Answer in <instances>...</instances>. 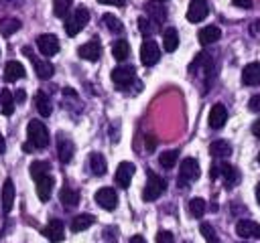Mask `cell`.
Returning <instances> with one entry per match:
<instances>
[{"label":"cell","mask_w":260,"mask_h":243,"mask_svg":"<svg viewBox=\"0 0 260 243\" xmlns=\"http://www.w3.org/2000/svg\"><path fill=\"white\" fill-rule=\"evenodd\" d=\"M26 144L22 146L26 152H30L32 148H45L49 144V130L43 122L39 119H30L26 126Z\"/></svg>","instance_id":"6da1fadb"},{"label":"cell","mask_w":260,"mask_h":243,"mask_svg":"<svg viewBox=\"0 0 260 243\" xmlns=\"http://www.w3.org/2000/svg\"><path fill=\"white\" fill-rule=\"evenodd\" d=\"M87 22H89V10H87L85 6H77V8L73 10V16L65 18V32H67L69 36H75V34L81 32V28H83Z\"/></svg>","instance_id":"7a4b0ae2"},{"label":"cell","mask_w":260,"mask_h":243,"mask_svg":"<svg viewBox=\"0 0 260 243\" xmlns=\"http://www.w3.org/2000/svg\"><path fill=\"white\" fill-rule=\"evenodd\" d=\"M167 188V180L160 178L158 174H148V180H146V186H144V192H142V198L144 200H156Z\"/></svg>","instance_id":"3957f363"},{"label":"cell","mask_w":260,"mask_h":243,"mask_svg":"<svg viewBox=\"0 0 260 243\" xmlns=\"http://www.w3.org/2000/svg\"><path fill=\"white\" fill-rule=\"evenodd\" d=\"M158 59H160V49H158V45H156L154 40H144L142 47H140V61H142V65L152 67V65L158 63Z\"/></svg>","instance_id":"277c9868"},{"label":"cell","mask_w":260,"mask_h":243,"mask_svg":"<svg viewBox=\"0 0 260 243\" xmlns=\"http://www.w3.org/2000/svg\"><path fill=\"white\" fill-rule=\"evenodd\" d=\"M199 178V164L195 158H185L181 162V170H179V184L185 182H193Z\"/></svg>","instance_id":"5b68a950"},{"label":"cell","mask_w":260,"mask_h":243,"mask_svg":"<svg viewBox=\"0 0 260 243\" xmlns=\"http://www.w3.org/2000/svg\"><path fill=\"white\" fill-rule=\"evenodd\" d=\"M22 53H24V55H28V59L32 61V65H35V71H37L39 79H51V77H53V73H55V67H53L49 61L35 57V55L30 53V49H28V47H24V49H22Z\"/></svg>","instance_id":"8992f818"},{"label":"cell","mask_w":260,"mask_h":243,"mask_svg":"<svg viewBox=\"0 0 260 243\" xmlns=\"http://www.w3.org/2000/svg\"><path fill=\"white\" fill-rule=\"evenodd\" d=\"M134 77H136V71L134 67L130 65H120L112 71V81L118 85V87H126L130 83H134Z\"/></svg>","instance_id":"52a82bcc"},{"label":"cell","mask_w":260,"mask_h":243,"mask_svg":"<svg viewBox=\"0 0 260 243\" xmlns=\"http://www.w3.org/2000/svg\"><path fill=\"white\" fill-rule=\"evenodd\" d=\"M211 176H213V178L221 176V178H225V182H228V184H234V182H238V180H240V174H238L236 166L225 164V162L213 164V166H211Z\"/></svg>","instance_id":"ba28073f"},{"label":"cell","mask_w":260,"mask_h":243,"mask_svg":"<svg viewBox=\"0 0 260 243\" xmlns=\"http://www.w3.org/2000/svg\"><path fill=\"white\" fill-rule=\"evenodd\" d=\"M207 14H209L207 0H191L189 2V8H187V20L189 22H201Z\"/></svg>","instance_id":"9c48e42d"},{"label":"cell","mask_w":260,"mask_h":243,"mask_svg":"<svg viewBox=\"0 0 260 243\" xmlns=\"http://www.w3.org/2000/svg\"><path fill=\"white\" fill-rule=\"evenodd\" d=\"M236 233L244 239H260V223L242 219L236 223Z\"/></svg>","instance_id":"30bf717a"},{"label":"cell","mask_w":260,"mask_h":243,"mask_svg":"<svg viewBox=\"0 0 260 243\" xmlns=\"http://www.w3.org/2000/svg\"><path fill=\"white\" fill-rule=\"evenodd\" d=\"M95 202L106 211H114L118 205V194L114 188H100L95 192Z\"/></svg>","instance_id":"8fae6325"},{"label":"cell","mask_w":260,"mask_h":243,"mask_svg":"<svg viewBox=\"0 0 260 243\" xmlns=\"http://www.w3.org/2000/svg\"><path fill=\"white\" fill-rule=\"evenodd\" d=\"M37 47L45 57H51L59 51V38L55 34H41L37 38Z\"/></svg>","instance_id":"7c38bea8"},{"label":"cell","mask_w":260,"mask_h":243,"mask_svg":"<svg viewBox=\"0 0 260 243\" xmlns=\"http://www.w3.org/2000/svg\"><path fill=\"white\" fill-rule=\"evenodd\" d=\"M43 235H45L51 243H59V241H63V237H65V227H63L61 221L53 219V221H49L47 227L43 229Z\"/></svg>","instance_id":"4fadbf2b"},{"label":"cell","mask_w":260,"mask_h":243,"mask_svg":"<svg viewBox=\"0 0 260 243\" xmlns=\"http://www.w3.org/2000/svg\"><path fill=\"white\" fill-rule=\"evenodd\" d=\"M132 176H134V164H132V162H122V164H118V170H116V184H118V186L128 188Z\"/></svg>","instance_id":"5bb4252c"},{"label":"cell","mask_w":260,"mask_h":243,"mask_svg":"<svg viewBox=\"0 0 260 243\" xmlns=\"http://www.w3.org/2000/svg\"><path fill=\"white\" fill-rule=\"evenodd\" d=\"M225 122H228V109L221 103H215L209 111V126L213 130H219V128L225 126Z\"/></svg>","instance_id":"9a60e30c"},{"label":"cell","mask_w":260,"mask_h":243,"mask_svg":"<svg viewBox=\"0 0 260 243\" xmlns=\"http://www.w3.org/2000/svg\"><path fill=\"white\" fill-rule=\"evenodd\" d=\"M77 53H79V57L85 59V61H98V59H100V53H102V47H100L98 40H89V43L81 45V47L77 49Z\"/></svg>","instance_id":"2e32d148"},{"label":"cell","mask_w":260,"mask_h":243,"mask_svg":"<svg viewBox=\"0 0 260 243\" xmlns=\"http://www.w3.org/2000/svg\"><path fill=\"white\" fill-rule=\"evenodd\" d=\"M242 81L246 85H260V63H248L242 71Z\"/></svg>","instance_id":"e0dca14e"},{"label":"cell","mask_w":260,"mask_h":243,"mask_svg":"<svg viewBox=\"0 0 260 243\" xmlns=\"http://www.w3.org/2000/svg\"><path fill=\"white\" fill-rule=\"evenodd\" d=\"M219 36H221V30H219L215 24L203 26V28L197 32V38H199V43H201V45H211V43L219 40Z\"/></svg>","instance_id":"ac0fdd59"},{"label":"cell","mask_w":260,"mask_h":243,"mask_svg":"<svg viewBox=\"0 0 260 243\" xmlns=\"http://www.w3.org/2000/svg\"><path fill=\"white\" fill-rule=\"evenodd\" d=\"M14 194H16L14 182H12L10 178H6V180H4V186H2V211H4V213H10L12 202H14Z\"/></svg>","instance_id":"d6986e66"},{"label":"cell","mask_w":260,"mask_h":243,"mask_svg":"<svg viewBox=\"0 0 260 243\" xmlns=\"http://www.w3.org/2000/svg\"><path fill=\"white\" fill-rule=\"evenodd\" d=\"M20 77H24V67H22V63H18V61H8L6 67H4V79H6L8 83H12V81H18Z\"/></svg>","instance_id":"ffe728a7"},{"label":"cell","mask_w":260,"mask_h":243,"mask_svg":"<svg viewBox=\"0 0 260 243\" xmlns=\"http://www.w3.org/2000/svg\"><path fill=\"white\" fill-rule=\"evenodd\" d=\"M53 186H55V180H53V176H43V178H39L37 180V194H39V198L41 200H49L51 198V192H53Z\"/></svg>","instance_id":"44dd1931"},{"label":"cell","mask_w":260,"mask_h":243,"mask_svg":"<svg viewBox=\"0 0 260 243\" xmlns=\"http://www.w3.org/2000/svg\"><path fill=\"white\" fill-rule=\"evenodd\" d=\"M87 168L91 170V174L95 176H102L106 172V158L100 154V152H93L89 154V160H87Z\"/></svg>","instance_id":"7402d4cb"},{"label":"cell","mask_w":260,"mask_h":243,"mask_svg":"<svg viewBox=\"0 0 260 243\" xmlns=\"http://www.w3.org/2000/svg\"><path fill=\"white\" fill-rule=\"evenodd\" d=\"M162 47H165L167 53L177 51V47H179V32L173 26L171 28H165V32H162Z\"/></svg>","instance_id":"603a6c76"},{"label":"cell","mask_w":260,"mask_h":243,"mask_svg":"<svg viewBox=\"0 0 260 243\" xmlns=\"http://www.w3.org/2000/svg\"><path fill=\"white\" fill-rule=\"evenodd\" d=\"M35 107H37V111H39L43 117L51 115V111H53V107H51V101H49V97H47L43 91H39V93L35 95Z\"/></svg>","instance_id":"cb8c5ba5"},{"label":"cell","mask_w":260,"mask_h":243,"mask_svg":"<svg viewBox=\"0 0 260 243\" xmlns=\"http://www.w3.org/2000/svg\"><path fill=\"white\" fill-rule=\"evenodd\" d=\"M0 111L4 115H10L14 111V95L8 89H2L0 91Z\"/></svg>","instance_id":"d4e9b609"},{"label":"cell","mask_w":260,"mask_h":243,"mask_svg":"<svg viewBox=\"0 0 260 243\" xmlns=\"http://www.w3.org/2000/svg\"><path fill=\"white\" fill-rule=\"evenodd\" d=\"M91 225H93V217L91 215H77V217L71 219V231H75V233L85 231Z\"/></svg>","instance_id":"484cf974"},{"label":"cell","mask_w":260,"mask_h":243,"mask_svg":"<svg viewBox=\"0 0 260 243\" xmlns=\"http://www.w3.org/2000/svg\"><path fill=\"white\" fill-rule=\"evenodd\" d=\"M209 154L211 156H219V158H223V156H230L232 154V148H230V144L228 142H223V140H215V142H211V146H209Z\"/></svg>","instance_id":"4316f807"},{"label":"cell","mask_w":260,"mask_h":243,"mask_svg":"<svg viewBox=\"0 0 260 243\" xmlns=\"http://www.w3.org/2000/svg\"><path fill=\"white\" fill-rule=\"evenodd\" d=\"M59 198H61V202L69 209V207H75V205L79 202V192L73 190V188H61V190H59Z\"/></svg>","instance_id":"83f0119b"},{"label":"cell","mask_w":260,"mask_h":243,"mask_svg":"<svg viewBox=\"0 0 260 243\" xmlns=\"http://www.w3.org/2000/svg\"><path fill=\"white\" fill-rule=\"evenodd\" d=\"M18 28H20V20L18 18H2L0 20V34H4V36L14 34Z\"/></svg>","instance_id":"f1b7e54d"},{"label":"cell","mask_w":260,"mask_h":243,"mask_svg":"<svg viewBox=\"0 0 260 243\" xmlns=\"http://www.w3.org/2000/svg\"><path fill=\"white\" fill-rule=\"evenodd\" d=\"M73 142H69V140H61L59 142V146H57V152H59V160L61 162H69L71 158H73Z\"/></svg>","instance_id":"f546056e"},{"label":"cell","mask_w":260,"mask_h":243,"mask_svg":"<svg viewBox=\"0 0 260 243\" xmlns=\"http://www.w3.org/2000/svg\"><path fill=\"white\" fill-rule=\"evenodd\" d=\"M49 162H45V160H35L32 164H30V176L35 178V180H39V178H43V176H47L49 174Z\"/></svg>","instance_id":"4dcf8cb0"},{"label":"cell","mask_w":260,"mask_h":243,"mask_svg":"<svg viewBox=\"0 0 260 243\" xmlns=\"http://www.w3.org/2000/svg\"><path fill=\"white\" fill-rule=\"evenodd\" d=\"M71 6H73V0H53V14L59 18H67Z\"/></svg>","instance_id":"1f68e13d"},{"label":"cell","mask_w":260,"mask_h":243,"mask_svg":"<svg viewBox=\"0 0 260 243\" xmlns=\"http://www.w3.org/2000/svg\"><path fill=\"white\" fill-rule=\"evenodd\" d=\"M128 53H130V47H128L126 40H116V43H114V47H112V55H114L116 61H124V59L128 57Z\"/></svg>","instance_id":"d6a6232c"},{"label":"cell","mask_w":260,"mask_h":243,"mask_svg":"<svg viewBox=\"0 0 260 243\" xmlns=\"http://www.w3.org/2000/svg\"><path fill=\"white\" fill-rule=\"evenodd\" d=\"M177 160H179V152L177 150H167V152H162L158 156V162H160L162 168H173L177 164Z\"/></svg>","instance_id":"836d02e7"},{"label":"cell","mask_w":260,"mask_h":243,"mask_svg":"<svg viewBox=\"0 0 260 243\" xmlns=\"http://www.w3.org/2000/svg\"><path fill=\"white\" fill-rule=\"evenodd\" d=\"M102 24H104V26H106L108 30H112L114 34L122 32V24H120V20H118V18H116L114 14H110V12L102 16Z\"/></svg>","instance_id":"e575fe53"},{"label":"cell","mask_w":260,"mask_h":243,"mask_svg":"<svg viewBox=\"0 0 260 243\" xmlns=\"http://www.w3.org/2000/svg\"><path fill=\"white\" fill-rule=\"evenodd\" d=\"M189 213L195 217V219H201L203 217V213H205V200L203 198H191V202H189Z\"/></svg>","instance_id":"d590c367"},{"label":"cell","mask_w":260,"mask_h":243,"mask_svg":"<svg viewBox=\"0 0 260 243\" xmlns=\"http://www.w3.org/2000/svg\"><path fill=\"white\" fill-rule=\"evenodd\" d=\"M152 24H154V28L158 26V24H162L165 22V8L162 6H154L152 8V18H148Z\"/></svg>","instance_id":"8d00e7d4"},{"label":"cell","mask_w":260,"mask_h":243,"mask_svg":"<svg viewBox=\"0 0 260 243\" xmlns=\"http://www.w3.org/2000/svg\"><path fill=\"white\" fill-rule=\"evenodd\" d=\"M138 30H140L144 36H148V34L154 30V24H152L146 16H140V18H138Z\"/></svg>","instance_id":"74e56055"},{"label":"cell","mask_w":260,"mask_h":243,"mask_svg":"<svg viewBox=\"0 0 260 243\" xmlns=\"http://www.w3.org/2000/svg\"><path fill=\"white\" fill-rule=\"evenodd\" d=\"M199 233L205 237V241L211 239V237H215V231H213V227H211L209 223H201V225H199Z\"/></svg>","instance_id":"f35d334b"},{"label":"cell","mask_w":260,"mask_h":243,"mask_svg":"<svg viewBox=\"0 0 260 243\" xmlns=\"http://www.w3.org/2000/svg\"><path fill=\"white\" fill-rule=\"evenodd\" d=\"M156 243H173V233L171 231H160L156 235Z\"/></svg>","instance_id":"ab89813d"},{"label":"cell","mask_w":260,"mask_h":243,"mask_svg":"<svg viewBox=\"0 0 260 243\" xmlns=\"http://www.w3.org/2000/svg\"><path fill=\"white\" fill-rule=\"evenodd\" d=\"M248 107L252 109V111H256V113H260V95H254L250 101H248Z\"/></svg>","instance_id":"60d3db41"},{"label":"cell","mask_w":260,"mask_h":243,"mask_svg":"<svg viewBox=\"0 0 260 243\" xmlns=\"http://www.w3.org/2000/svg\"><path fill=\"white\" fill-rule=\"evenodd\" d=\"M154 148H156V140H154L152 136H146V150H148V152H152Z\"/></svg>","instance_id":"b9f144b4"},{"label":"cell","mask_w":260,"mask_h":243,"mask_svg":"<svg viewBox=\"0 0 260 243\" xmlns=\"http://www.w3.org/2000/svg\"><path fill=\"white\" fill-rule=\"evenodd\" d=\"M232 2L240 8H252V0H232Z\"/></svg>","instance_id":"7bdbcfd3"},{"label":"cell","mask_w":260,"mask_h":243,"mask_svg":"<svg viewBox=\"0 0 260 243\" xmlns=\"http://www.w3.org/2000/svg\"><path fill=\"white\" fill-rule=\"evenodd\" d=\"M100 4H112V6H124L126 0H98Z\"/></svg>","instance_id":"ee69618b"},{"label":"cell","mask_w":260,"mask_h":243,"mask_svg":"<svg viewBox=\"0 0 260 243\" xmlns=\"http://www.w3.org/2000/svg\"><path fill=\"white\" fill-rule=\"evenodd\" d=\"M252 134H254L256 138H260V117H258V119L252 124Z\"/></svg>","instance_id":"f6af8a7d"},{"label":"cell","mask_w":260,"mask_h":243,"mask_svg":"<svg viewBox=\"0 0 260 243\" xmlns=\"http://www.w3.org/2000/svg\"><path fill=\"white\" fill-rule=\"evenodd\" d=\"M24 99H26L24 89H18V91H16V95H14V101H24Z\"/></svg>","instance_id":"bcb514c9"},{"label":"cell","mask_w":260,"mask_h":243,"mask_svg":"<svg viewBox=\"0 0 260 243\" xmlns=\"http://www.w3.org/2000/svg\"><path fill=\"white\" fill-rule=\"evenodd\" d=\"M130 243H146V241H144V237H140V235H134V237L130 239Z\"/></svg>","instance_id":"7dc6e473"},{"label":"cell","mask_w":260,"mask_h":243,"mask_svg":"<svg viewBox=\"0 0 260 243\" xmlns=\"http://www.w3.org/2000/svg\"><path fill=\"white\" fill-rule=\"evenodd\" d=\"M4 148H6V144H4V138H2V136H0V154H2V152H4Z\"/></svg>","instance_id":"c3c4849f"},{"label":"cell","mask_w":260,"mask_h":243,"mask_svg":"<svg viewBox=\"0 0 260 243\" xmlns=\"http://www.w3.org/2000/svg\"><path fill=\"white\" fill-rule=\"evenodd\" d=\"M207 243H221L217 237H211V239H207Z\"/></svg>","instance_id":"681fc988"},{"label":"cell","mask_w":260,"mask_h":243,"mask_svg":"<svg viewBox=\"0 0 260 243\" xmlns=\"http://www.w3.org/2000/svg\"><path fill=\"white\" fill-rule=\"evenodd\" d=\"M256 198H258V202H260V182H258V186H256Z\"/></svg>","instance_id":"f907efd6"},{"label":"cell","mask_w":260,"mask_h":243,"mask_svg":"<svg viewBox=\"0 0 260 243\" xmlns=\"http://www.w3.org/2000/svg\"><path fill=\"white\" fill-rule=\"evenodd\" d=\"M154 2H165V0H154Z\"/></svg>","instance_id":"816d5d0a"},{"label":"cell","mask_w":260,"mask_h":243,"mask_svg":"<svg viewBox=\"0 0 260 243\" xmlns=\"http://www.w3.org/2000/svg\"><path fill=\"white\" fill-rule=\"evenodd\" d=\"M258 162H260V154H258Z\"/></svg>","instance_id":"f5cc1de1"}]
</instances>
